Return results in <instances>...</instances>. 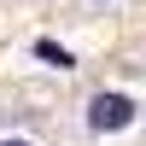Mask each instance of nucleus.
Wrapping results in <instances>:
<instances>
[{"mask_svg":"<svg viewBox=\"0 0 146 146\" xmlns=\"http://www.w3.org/2000/svg\"><path fill=\"white\" fill-rule=\"evenodd\" d=\"M76 129H82V140H94V146H123L129 135L146 129V105H140L129 88H100V94L82 100Z\"/></svg>","mask_w":146,"mask_h":146,"instance_id":"nucleus-1","label":"nucleus"},{"mask_svg":"<svg viewBox=\"0 0 146 146\" xmlns=\"http://www.w3.org/2000/svg\"><path fill=\"white\" fill-rule=\"evenodd\" d=\"M0 146H58V140L29 117H0Z\"/></svg>","mask_w":146,"mask_h":146,"instance_id":"nucleus-2","label":"nucleus"},{"mask_svg":"<svg viewBox=\"0 0 146 146\" xmlns=\"http://www.w3.org/2000/svg\"><path fill=\"white\" fill-rule=\"evenodd\" d=\"M88 6H117V0H88Z\"/></svg>","mask_w":146,"mask_h":146,"instance_id":"nucleus-3","label":"nucleus"}]
</instances>
